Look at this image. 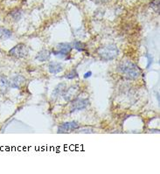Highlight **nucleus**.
I'll return each instance as SVG.
<instances>
[{"label": "nucleus", "mask_w": 160, "mask_h": 174, "mask_svg": "<svg viewBox=\"0 0 160 174\" xmlns=\"http://www.w3.org/2000/svg\"><path fill=\"white\" fill-rule=\"evenodd\" d=\"M118 71L123 77L136 80L141 75V69L130 60H123L118 66Z\"/></svg>", "instance_id": "1"}, {"label": "nucleus", "mask_w": 160, "mask_h": 174, "mask_svg": "<svg viewBox=\"0 0 160 174\" xmlns=\"http://www.w3.org/2000/svg\"><path fill=\"white\" fill-rule=\"evenodd\" d=\"M97 54L103 60H112L118 56L119 50L116 45H106L100 46L97 49Z\"/></svg>", "instance_id": "2"}, {"label": "nucleus", "mask_w": 160, "mask_h": 174, "mask_svg": "<svg viewBox=\"0 0 160 174\" xmlns=\"http://www.w3.org/2000/svg\"><path fill=\"white\" fill-rule=\"evenodd\" d=\"M28 54L29 49L25 44H19L9 51V54L15 58H25L28 55Z\"/></svg>", "instance_id": "3"}, {"label": "nucleus", "mask_w": 160, "mask_h": 174, "mask_svg": "<svg viewBox=\"0 0 160 174\" xmlns=\"http://www.w3.org/2000/svg\"><path fill=\"white\" fill-rule=\"evenodd\" d=\"M89 104V101L88 99H83V98H78V99H75L72 101L71 103V112H75L78 110H82L84 109H86Z\"/></svg>", "instance_id": "4"}, {"label": "nucleus", "mask_w": 160, "mask_h": 174, "mask_svg": "<svg viewBox=\"0 0 160 174\" xmlns=\"http://www.w3.org/2000/svg\"><path fill=\"white\" fill-rule=\"evenodd\" d=\"M80 128V125L77 122H67V123H63L59 126L58 129V132L59 133H67V132H71L73 130H76Z\"/></svg>", "instance_id": "5"}, {"label": "nucleus", "mask_w": 160, "mask_h": 174, "mask_svg": "<svg viewBox=\"0 0 160 174\" xmlns=\"http://www.w3.org/2000/svg\"><path fill=\"white\" fill-rule=\"evenodd\" d=\"M79 92H80V87L78 85H74V86H71L69 88L66 89L62 96L66 101L69 102V101H73L76 99Z\"/></svg>", "instance_id": "6"}, {"label": "nucleus", "mask_w": 160, "mask_h": 174, "mask_svg": "<svg viewBox=\"0 0 160 174\" xmlns=\"http://www.w3.org/2000/svg\"><path fill=\"white\" fill-rule=\"evenodd\" d=\"M25 82H26V80L24 76L16 75V76L11 79L10 86H11V88H13L21 89L22 88H24L25 86Z\"/></svg>", "instance_id": "7"}, {"label": "nucleus", "mask_w": 160, "mask_h": 174, "mask_svg": "<svg viewBox=\"0 0 160 174\" xmlns=\"http://www.w3.org/2000/svg\"><path fill=\"white\" fill-rule=\"evenodd\" d=\"M72 48H73V46L69 43H60L56 46L57 51H54V55L57 54H59L61 56L62 55H67L71 52Z\"/></svg>", "instance_id": "8"}, {"label": "nucleus", "mask_w": 160, "mask_h": 174, "mask_svg": "<svg viewBox=\"0 0 160 174\" xmlns=\"http://www.w3.org/2000/svg\"><path fill=\"white\" fill-rule=\"evenodd\" d=\"M48 69L51 74L55 75V74H59L63 70V66L60 62L53 61V62H50V64L48 65Z\"/></svg>", "instance_id": "9"}, {"label": "nucleus", "mask_w": 160, "mask_h": 174, "mask_svg": "<svg viewBox=\"0 0 160 174\" xmlns=\"http://www.w3.org/2000/svg\"><path fill=\"white\" fill-rule=\"evenodd\" d=\"M66 89H67V84L66 83H60V84H58L57 87L54 89V91L52 93V97L54 99H55V98H57V97L60 96H62Z\"/></svg>", "instance_id": "10"}, {"label": "nucleus", "mask_w": 160, "mask_h": 174, "mask_svg": "<svg viewBox=\"0 0 160 174\" xmlns=\"http://www.w3.org/2000/svg\"><path fill=\"white\" fill-rule=\"evenodd\" d=\"M10 87V80L4 76H0V93H6Z\"/></svg>", "instance_id": "11"}, {"label": "nucleus", "mask_w": 160, "mask_h": 174, "mask_svg": "<svg viewBox=\"0 0 160 174\" xmlns=\"http://www.w3.org/2000/svg\"><path fill=\"white\" fill-rule=\"evenodd\" d=\"M50 55H51V54H50L49 51H47L46 49H43V50H41L37 54L36 59L39 60V61H46V60L49 59Z\"/></svg>", "instance_id": "12"}, {"label": "nucleus", "mask_w": 160, "mask_h": 174, "mask_svg": "<svg viewBox=\"0 0 160 174\" xmlns=\"http://www.w3.org/2000/svg\"><path fill=\"white\" fill-rule=\"evenodd\" d=\"M12 37V32L6 28L0 27V40H5Z\"/></svg>", "instance_id": "13"}, {"label": "nucleus", "mask_w": 160, "mask_h": 174, "mask_svg": "<svg viewBox=\"0 0 160 174\" xmlns=\"http://www.w3.org/2000/svg\"><path fill=\"white\" fill-rule=\"evenodd\" d=\"M74 47L75 49H77L79 52H82L85 50V45L81 42H75V45H74Z\"/></svg>", "instance_id": "14"}, {"label": "nucleus", "mask_w": 160, "mask_h": 174, "mask_svg": "<svg viewBox=\"0 0 160 174\" xmlns=\"http://www.w3.org/2000/svg\"><path fill=\"white\" fill-rule=\"evenodd\" d=\"M151 6L156 12H159V0H154L153 2H151Z\"/></svg>", "instance_id": "15"}, {"label": "nucleus", "mask_w": 160, "mask_h": 174, "mask_svg": "<svg viewBox=\"0 0 160 174\" xmlns=\"http://www.w3.org/2000/svg\"><path fill=\"white\" fill-rule=\"evenodd\" d=\"M77 76H78V75H77L76 71L75 70H72L67 75H66V78H67V79H74V78L77 77Z\"/></svg>", "instance_id": "16"}, {"label": "nucleus", "mask_w": 160, "mask_h": 174, "mask_svg": "<svg viewBox=\"0 0 160 174\" xmlns=\"http://www.w3.org/2000/svg\"><path fill=\"white\" fill-rule=\"evenodd\" d=\"M96 3H97V4H104V3H107V2H109V0H94Z\"/></svg>", "instance_id": "17"}, {"label": "nucleus", "mask_w": 160, "mask_h": 174, "mask_svg": "<svg viewBox=\"0 0 160 174\" xmlns=\"http://www.w3.org/2000/svg\"><path fill=\"white\" fill-rule=\"evenodd\" d=\"M90 75H91V72H88V73H87L86 75H85V78L88 77V76H90Z\"/></svg>", "instance_id": "18"}]
</instances>
